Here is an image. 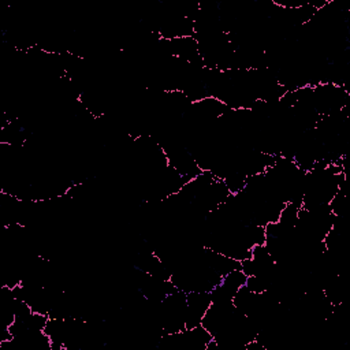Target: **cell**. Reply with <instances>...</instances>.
<instances>
[{
	"label": "cell",
	"mask_w": 350,
	"mask_h": 350,
	"mask_svg": "<svg viewBox=\"0 0 350 350\" xmlns=\"http://www.w3.org/2000/svg\"><path fill=\"white\" fill-rule=\"evenodd\" d=\"M212 304L209 291H196L186 294V329L201 324L204 314Z\"/></svg>",
	"instance_id": "obj_1"
}]
</instances>
